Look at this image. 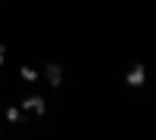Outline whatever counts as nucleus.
<instances>
[{
  "mask_svg": "<svg viewBox=\"0 0 156 140\" xmlns=\"http://www.w3.org/2000/svg\"><path fill=\"white\" fill-rule=\"evenodd\" d=\"M19 109L28 112V115H34V118H44V115H47V103H44L41 94H28V97H22V106H19Z\"/></svg>",
  "mask_w": 156,
  "mask_h": 140,
  "instance_id": "f257e3e1",
  "label": "nucleus"
},
{
  "mask_svg": "<svg viewBox=\"0 0 156 140\" xmlns=\"http://www.w3.org/2000/svg\"><path fill=\"white\" fill-rule=\"evenodd\" d=\"M44 78H47V84H50V87H62V78H66V72H62L59 62H47V66H44Z\"/></svg>",
  "mask_w": 156,
  "mask_h": 140,
  "instance_id": "f03ea898",
  "label": "nucleus"
},
{
  "mask_svg": "<svg viewBox=\"0 0 156 140\" xmlns=\"http://www.w3.org/2000/svg\"><path fill=\"white\" fill-rule=\"evenodd\" d=\"M125 81H128V87H140L147 81V69L140 66V62H134L131 69H128V75H125Z\"/></svg>",
  "mask_w": 156,
  "mask_h": 140,
  "instance_id": "7ed1b4c3",
  "label": "nucleus"
},
{
  "mask_svg": "<svg viewBox=\"0 0 156 140\" xmlns=\"http://www.w3.org/2000/svg\"><path fill=\"white\" fill-rule=\"evenodd\" d=\"M22 115H25V112H22L19 106H6V112H3V118H6L9 125H19V121H22Z\"/></svg>",
  "mask_w": 156,
  "mask_h": 140,
  "instance_id": "20e7f679",
  "label": "nucleus"
},
{
  "mask_svg": "<svg viewBox=\"0 0 156 140\" xmlns=\"http://www.w3.org/2000/svg\"><path fill=\"white\" fill-rule=\"evenodd\" d=\"M19 75H22V81H28V84H34V81H37V69H34V66H22V69H19Z\"/></svg>",
  "mask_w": 156,
  "mask_h": 140,
  "instance_id": "39448f33",
  "label": "nucleus"
},
{
  "mask_svg": "<svg viewBox=\"0 0 156 140\" xmlns=\"http://www.w3.org/2000/svg\"><path fill=\"white\" fill-rule=\"evenodd\" d=\"M6 62V44H0V66Z\"/></svg>",
  "mask_w": 156,
  "mask_h": 140,
  "instance_id": "423d86ee",
  "label": "nucleus"
}]
</instances>
